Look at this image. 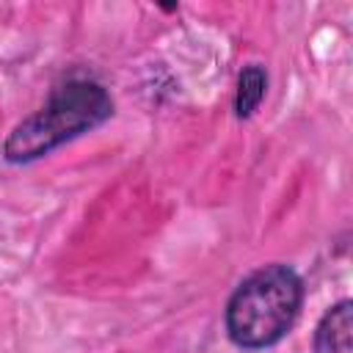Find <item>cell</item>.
Segmentation results:
<instances>
[{"label":"cell","instance_id":"1","mask_svg":"<svg viewBox=\"0 0 353 353\" xmlns=\"http://www.w3.org/2000/svg\"><path fill=\"white\" fill-rule=\"evenodd\" d=\"M113 113L110 94L94 83V80H66L61 83L47 105L28 116L22 124L14 127V132L6 138L3 154L8 163H30L61 143L99 127Z\"/></svg>","mask_w":353,"mask_h":353},{"label":"cell","instance_id":"2","mask_svg":"<svg viewBox=\"0 0 353 353\" xmlns=\"http://www.w3.org/2000/svg\"><path fill=\"white\" fill-rule=\"evenodd\" d=\"M303 284L287 265H265L240 281L226 306V331L237 347L262 350L276 345L295 323Z\"/></svg>","mask_w":353,"mask_h":353},{"label":"cell","instance_id":"3","mask_svg":"<svg viewBox=\"0 0 353 353\" xmlns=\"http://www.w3.org/2000/svg\"><path fill=\"white\" fill-rule=\"evenodd\" d=\"M314 353H353V303L331 306L314 331Z\"/></svg>","mask_w":353,"mask_h":353},{"label":"cell","instance_id":"4","mask_svg":"<svg viewBox=\"0 0 353 353\" xmlns=\"http://www.w3.org/2000/svg\"><path fill=\"white\" fill-rule=\"evenodd\" d=\"M265 88H268V74H265V69H262L259 63L245 66L243 74H240V80H237L234 113H237L240 119H248V116L259 108V102H262V97H265Z\"/></svg>","mask_w":353,"mask_h":353}]
</instances>
